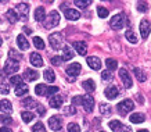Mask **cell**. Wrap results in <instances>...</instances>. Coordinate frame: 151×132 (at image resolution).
<instances>
[{
    "label": "cell",
    "instance_id": "28",
    "mask_svg": "<svg viewBox=\"0 0 151 132\" xmlns=\"http://www.w3.org/2000/svg\"><path fill=\"white\" fill-rule=\"evenodd\" d=\"M105 65H107L108 71H115L116 67H118V61L115 59H107L105 60Z\"/></svg>",
    "mask_w": 151,
    "mask_h": 132
},
{
    "label": "cell",
    "instance_id": "4",
    "mask_svg": "<svg viewBox=\"0 0 151 132\" xmlns=\"http://www.w3.org/2000/svg\"><path fill=\"white\" fill-rule=\"evenodd\" d=\"M81 104L83 106V109L86 113H92L93 107H94V99L90 95H83L81 96Z\"/></svg>",
    "mask_w": 151,
    "mask_h": 132
},
{
    "label": "cell",
    "instance_id": "8",
    "mask_svg": "<svg viewBox=\"0 0 151 132\" xmlns=\"http://www.w3.org/2000/svg\"><path fill=\"white\" fill-rule=\"evenodd\" d=\"M49 127L53 131H60L63 127V120L58 115H53L51 118H49Z\"/></svg>",
    "mask_w": 151,
    "mask_h": 132
},
{
    "label": "cell",
    "instance_id": "29",
    "mask_svg": "<svg viewBox=\"0 0 151 132\" xmlns=\"http://www.w3.org/2000/svg\"><path fill=\"white\" fill-rule=\"evenodd\" d=\"M43 77H45V79H46V81H49V82H54V79H55L54 71H53L51 68L45 70V73H43Z\"/></svg>",
    "mask_w": 151,
    "mask_h": 132
},
{
    "label": "cell",
    "instance_id": "27",
    "mask_svg": "<svg viewBox=\"0 0 151 132\" xmlns=\"http://www.w3.org/2000/svg\"><path fill=\"white\" fill-rule=\"evenodd\" d=\"M21 103H22V106L27 107V109H36L37 107V103L33 100L32 97H27V99H24Z\"/></svg>",
    "mask_w": 151,
    "mask_h": 132
},
{
    "label": "cell",
    "instance_id": "54",
    "mask_svg": "<svg viewBox=\"0 0 151 132\" xmlns=\"http://www.w3.org/2000/svg\"><path fill=\"white\" fill-rule=\"evenodd\" d=\"M72 103H81V97H73V100H72Z\"/></svg>",
    "mask_w": 151,
    "mask_h": 132
},
{
    "label": "cell",
    "instance_id": "12",
    "mask_svg": "<svg viewBox=\"0 0 151 132\" xmlns=\"http://www.w3.org/2000/svg\"><path fill=\"white\" fill-rule=\"evenodd\" d=\"M104 95H105V97H107V99H110V100H112V99H115V97H118L119 91H118V88H116V86H114V85H111V86L105 88Z\"/></svg>",
    "mask_w": 151,
    "mask_h": 132
},
{
    "label": "cell",
    "instance_id": "25",
    "mask_svg": "<svg viewBox=\"0 0 151 132\" xmlns=\"http://www.w3.org/2000/svg\"><path fill=\"white\" fill-rule=\"evenodd\" d=\"M28 93V85L27 83H19V85H17L15 86V95L17 96H24Z\"/></svg>",
    "mask_w": 151,
    "mask_h": 132
},
{
    "label": "cell",
    "instance_id": "30",
    "mask_svg": "<svg viewBox=\"0 0 151 132\" xmlns=\"http://www.w3.org/2000/svg\"><path fill=\"white\" fill-rule=\"evenodd\" d=\"M133 73H134V75H136V78H137V81L140 82H144L147 79V75L144 74V71L140 68H134L133 70Z\"/></svg>",
    "mask_w": 151,
    "mask_h": 132
},
{
    "label": "cell",
    "instance_id": "5",
    "mask_svg": "<svg viewBox=\"0 0 151 132\" xmlns=\"http://www.w3.org/2000/svg\"><path fill=\"white\" fill-rule=\"evenodd\" d=\"M81 71H82V65L79 63H71V65L67 67V74L71 78V81H75V78L81 74Z\"/></svg>",
    "mask_w": 151,
    "mask_h": 132
},
{
    "label": "cell",
    "instance_id": "45",
    "mask_svg": "<svg viewBox=\"0 0 151 132\" xmlns=\"http://www.w3.org/2000/svg\"><path fill=\"white\" fill-rule=\"evenodd\" d=\"M0 123L3 124H11L13 123V120L10 115H6V114H0Z\"/></svg>",
    "mask_w": 151,
    "mask_h": 132
},
{
    "label": "cell",
    "instance_id": "20",
    "mask_svg": "<svg viewBox=\"0 0 151 132\" xmlns=\"http://www.w3.org/2000/svg\"><path fill=\"white\" fill-rule=\"evenodd\" d=\"M17 43H18V47L21 50H28L29 49V42L27 41V38L24 35H18L17 36Z\"/></svg>",
    "mask_w": 151,
    "mask_h": 132
},
{
    "label": "cell",
    "instance_id": "31",
    "mask_svg": "<svg viewBox=\"0 0 151 132\" xmlns=\"http://www.w3.org/2000/svg\"><path fill=\"white\" fill-rule=\"evenodd\" d=\"M21 117H22V120H24V123H31L33 118H35V114L33 113H31V111H22L21 113Z\"/></svg>",
    "mask_w": 151,
    "mask_h": 132
},
{
    "label": "cell",
    "instance_id": "15",
    "mask_svg": "<svg viewBox=\"0 0 151 132\" xmlns=\"http://www.w3.org/2000/svg\"><path fill=\"white\" fill-rule=\"evenodd\" d=\"M65 18L71 20V21H76V20L81 18V13H79L78 10L67 9V10H65Z\"/></svg>",
    "mask_w": 151,
    "mask_h": 132
},
{
    "label": "cell",
    "instance_id": "51",
    "mask_svg": "<svg viewBox=\"0 0 151 132\" xmlns=\"http://www.w3.org/2000/svg\"><path fill=\"white\" fill-rule=\"evenodd\" d=\"M0 132H13V131H11L9 127H1L0 128Z\"/></svg>",
    "mask_w": 151,
    "mask_h": 132
},
{
    "label": "cell",
    "instance_id": "16",
    "mask_svg": "<svg viewBox=\"0 0 151 132\" xmlns=\"http://www.w3.org/2000/svg\"><path fill=\"white\" fill-rule=\"evenodd\" d=\"M17 11L19 13L21 18L25 20L28 17V13H29V6L27 3H19V4H17Z\"/></svg>",
    "mask_w": 151,
    "mask_h": 132
},
{
    "label": "cell",
    "instance_id": "10",
    "mask_svg": "<svg viewBox=\"0 0 151 132\" xmlns=\"http://www.w3.org/2000/svg\"><path fill=\"white\" fill-rule=\"evenodd\" d=\"M119 77H121L122 82H124L125 88H132V78H130V75L128 74L126 68H121V70H119Z\"/></svg>",
    "mask_w": 151,
    "mask_h": 132
},
{
    "label": "cell",
    "instance_id": "55",
    "mask_svg": "<svg viewBox=\"0 0 151 132\" xmlns=\"http://www.w3.org/2000/svg\"><path fill=\"white\" fill-rule=\"evenodd\" d=\"M137 132H148V129H139Z\"/></svg>",
    "mask_w": 151,
    "mask_h": 132
},
{
    "label": "cell",
    "instance_id": "37",
    "mask_svg": "<svg viewBox=\"0 0 151 132\" xmlns=\"http://www.w3.org/2000/svg\"><path fill=\"white\" fill-rule=\"evenodd\" d=\"M32 132H46V128H45V125H43L40 121H37V123L33 125Z\"/></svg>",
    "mask_w": 151,
    "mask_h": 132
},
{
    "label": "cell",
    "instance_id": "49",
    "mask_svg": "<svg viewBox=\"0 0 151 132\" xmlns=\"http://www.w3.org/2000/svg\"><path fill=\"white\" fill-rule=\"evenodd\" d=\"M9 86H7V85H6V83H3V82H0V92H1V93H3V95H7V93H9Z\"/></svg>",
    "mask_w": 151,
    "mask_h": 132
},
{
    "label": "cell",
    "instance_id": "47",
    "mask_svg": "<svg viewBox=\"0 0 151 132\" xmlns=\"http://www.w3.org/2000/svg\"><path fill=\"white\" fill-rule=\"evenodd\" d=\"M64 113L67 114V115H69V114H75L76 110H75L73 106H67V107H64Z\"/></svg>",
    "mask_w": 151,
    "mask_h": 132
},
{
    "label": "cell",
    "instance_id": "42",
    "mask_svg": "<svg viewBox=\"0 0 151 132\" xmlns=\"http://www.w3.org/2000/svg\"><path fill=\"white\" fill-rule=\"evenodd\" d=\"M101 78H103V81H111V79L114 78V75L111 74V71L107 70V71H103V73H101Z\"/></svg>",
    "mask_w": 151,
    "mask_h": 132
},
{
    "label": "cell",
    "instance_id": "53",
    "mask_svg": "<svg viewBox=\"0 0 151 132\" xmlns=\"http://www.w3.org/2000/svg\"><path fill=\"white\" fill-rule=\"evenodd\" d=\"M24 32H25V33H27V35H31V33H32V29H29V28H24Z\"/></svg>",
    "mask_w": 151,
    "mask_h": 132
},
{
    "label": "cell",
    "instance_id": "2",
    "mask_svg": "<svg viewBox=\"0 0 151 132\" xmlns=\"http://www.w3.org/2000/svg\"><path fill=\"white\" fill-rule=\"evenodd\" d=\"M133 109H134V103H133L130 99H125V100H122L121 103L116 104V111H118L119 114H122V115H126V114L130 113Z\"/></svg>",
    "mask_w": 151,
    "mask_h": 132
},
{
    "label": "cell",
    "instance_id": "50",
    "mask_svg": "<svg viewBox=\"0 0 151 132\" xmlns=\"http://www.w3.org/2000/svg\"><path fill=\"white\" fill-rule=\"evenodd\" d=\"M36 110H37V113H39V115H45V113H46V109H45L42 104H37Z\"/></svg>",
    "mask_w": 151,
    "mask_h": 132
},
{
    "label": "cell",
    "instance_id": "52",
    "mask_svg": "<svg viewBox=\"0 0 151 132\" xmlns=\"http://www.w3.org/2000/svg\"><path fill=\"white\" fill-rule=\"evenodd\" d=\"M119 132H132V129H130V127H122V129Z\"/></svg>",
    "mask_w": 151,
    "mask_h": 132
},
{
    "label": "cell",
    "instance_id": "41",
    "mask_svg": "<svg viewBox=\"0 0 151 132\" xmlns=\"http://www.w3.org/2000/svg\"><path fill=\"white\" fill-rule=\"evenodd\" d=\"M10 82L17 86L19 83H22V77H19V75H13V77H10Z\"/></svg>",
    "mask_w": 151,
    "mask_h": 132
},
{
    "label": "cell",
    "instance_id": "36",
    "mask_svg": "<svg viewBox=\"0 0 151 132\" xmlns=\"http://www.w3.org/2000/svg\"><path fill=\"white\" fill-rule=\"evenodd\" d=\"M33 45H35V47L36 49H39V50H43L45 49V42L42 41V38H33Z\"/></svg>",
    "mask_w": 151,
    "mask_h": 132
},
{
    "label": "cell",
    "instance_id": "9",
    "mask_svg": "<svg viewBox=\"0 0 151 132\" xmlns=\"http://www.w3.org/2000/svg\"><path fill=\"white\" fill-rule=\"evenodd\" d=\"M150 32H151V22L150 21H147V20H143L142 22H140V33H142L143 39L148 38Z\"/></svg>",
    "mask_w": 151,
    "mask_h": 132
},
{
    "label": "cell",
    "instance_id": "39",
    "mask_svg": "<svg viewBox=\"0 0 151 132\" xmlns=\"http://www.w3.org/2000/svg\"><path fill=\"white\" fill-rule=\"evenodd\" d=\"M97 14H99L100 18H107L108 17V10L100 6V7H97Z\"/></svg>",
    "mask_w": 151,
    "mask_h": 132
},
{
    "label": "cell",
    "instance_id": "26",
    "mask_svg": "<svg viewBox=\"0 0 151 132\" xmlns=\"http://www.w3.org/2000/svg\"><path fill=\"white\" fill-rule=\"evenodd\" d=\"M47 85H45V83H37L36 88H35V93H36L37 96H45L47 95Z\"/></svg>",
    "mask_w": 151,
    "mask_h": 132
},
{
    "label": "cell",
    "instance_id": "22",
    "mask_svg": "<svg viewBox=\"0 0 151 132\" xmlns=\"http://www.w3.org/2000/svg\"><path fill=\"white\" fill-rule=\"evenodd\" d=\"M6 18L9 20L10 24H15L18 21V14L15 13L14 9H10V10H7V13H6Z\"/></svg>",
    "mask_w": 151,
    "mask_h": 132
},
{
    "label": "cell",
    "instance_id": "14",
    "mask_svg": "<svg viewBox=\"0 0 151 132\" xmlns=\"http://www.w3.org/2000/svg\"><path fill=\"white\" fill-rule=\"evenodd\" d=\"M24 78H25L27 81H36L37 78H39V73L32 68H27L24 71Z\"/></svg>",
    "mask_w": 151,
    "mask_h": 132
},
{
    "label": "cell",
    "instance_id": "56",
    "mask_svg": "<svg viewBox=\"0 0 151 132\" xmlns=\"http://www.w3.org/2000/svg\"><path fill=\"white\" fill-rule=\"evenodd\" d=\"M3 45V41H1V38H0V46Z\"/></svg>",
    "mask_w": 151,
    "mask_h": 132
},
{
    "label": "cell",
    "instance_id": "13",
    "mask_svg": "<svg viewBox=\"0 0 151 132\" xmlns=\"http://www.w3.org/2000/svg\"><path fill=\"white\" fill-rule=\"evenodd\" d=\"M73 49H75V51H78V54L81 56H85L87 53V45L85 43V42H73Z\"/></svg>",
    "mask_w": 151,
    "mask_h": 132
},
{
    "label": "cell",
    "instance_id": "19",
    "mask_svg": "<svg viewBox=\"0 0 151 132\" xmlns=\"http://www.w3.org/2000/svg\"><path fill=\"white\" fill-rule=\"evenodd\" d=\"M0 111L1 113H11L13 111V106L10 103L7 99H3V100H0Z\"/></svg>",
    "mask_w": 151,
    "mask_h": 132
},
{
    "label": "cell",
    "instance_id": "1",
    "mask_svg": "<svg viewBox=\"0 0 151 132\" xmlns=\"http://www.w3.org/2000/svg\"><path fill=\"white\" fill-rule=\"evenodd\" d=\"M60 24V14L57 11H50L49 15L46 17V20L43 21V27L46 29H50V28H54Z\"/></svg>",
    "mask_w": 151,
    "mask_h": 132
},
{
    "label": "cell",
    "instance_id": "24",
    "mask_svg": "<svg viewBox=\"0 0 151 132\" xmlns=\"http://www.w3.org/2000/svg\"><path fill=\"white\" fill-rule=\"evenodd\" d=\"M82 88L86 92H93L94 89H96V83H94L93 79H86V81L82 82Z\"/></svg>",
    "mask_w": 151,
    "mask_h": 132
},
{
    "label": "cell",
    "instance_id": "57",
    "mask_svg": "<svg viewBox=\"0 0 151 132\" xmlns=\"http://www.w3.org/2000/svg\"><path fill=\"white\" fill-rule=\"evenodd\" d=\"M101 132H104V131H101Z\"/></svg>",
    "mask_w": 151,
    "mask_h": 132
},
{
    "label": "cell",
    "instance_id": "40",
    "mask_svg": "<svg viewBox=\"0 0 151 132\" xmlns=\"http://www.w3.org/2000/svg\"><path fill=\"white\" fill-rule=\"evenodd\" d=\"M75 4L78 7H81V9H85V7L92 4V1L90 0H75Z\"/></svg>",
    "mask_w": 151,
    "mask_h": 132
},
{
    "label": "cell",
    "instance_id": "33",
    "mask_svg": "<svg viewBox=\"0 0 151 132\" xmlns=\"http://www.w3.org/2000/svg\"><path fill=\"white\" fill-rule=\"evenodd\" d=\"M71 59H73V53L69 46H65L64 51H63V60H71Z\"/></svg>",
    "mask_w": 151,
    "mask_h": 132
},
{
    "label": "cell",
    "instance_id": "34",
    "mask_svg": "<svg viewBox=\"0 0 151 132\" xmlns=\"http://www.w3.org/2000/svg\"><path fill=\"white\" fill-rule=\"evenodd\" d=\"M125 36H126V39H128L130 43H137V36L133 33L132 29H128V31H126V33H125Z\"/></svg>",
    "mask_w": 151,
    "mask_h": 132
},
{
    "label": "cell",
    "instance_id": "32",
    "mask_svg": "<svg viewBox=\"0 0 151 132\" xmlns=\"http://www.w3.org/2000/svg\"><path fill=\"white\" fill-rule=\"evenodd\" d=\"M108 127H110L112 131H118L119 132L121 129H122V127H124V125L119 123L118 120H114V121H110V123H108Z\"/></svg>",
    "mask_w": 151,
    "mask_h": 132
},
{
    "label": "cell",
    "instance_id": "18",
    "mask_svg": "<svg viewBox=\"0 0 151 132\" xmlns=\"http://www.w3.org/2000/svg\"><path fill=\"white\" fill-rule=\"evenodd\" d=\"M49 104L53 109H60L63 106V97H60V96H51L50 99H49Z\"/></svg>",
    "mask_w": 151,
    "mask_h": 132
},
{
    "label": "cell",
    "instance_id": "11",
    "mask_svg": "<svg viewBox=\"0 0 151 132\" xmlns=\"http://www.w3.org/2000/svg\"><path fill=\"white\" fill-rule=\"evenodd\" d=\"M87 65L90 67L92 70H94V71H97V70L101 68V61L99 57H96V56H90V57H87Z\"/></svg>",
    "mask_w": 151,
    "mask_h": 132
},
{
    "label": "cell",
    "instance_id": "17",
    "mask_svg": "<svg viewBox=\"0 0 151 132\" xmlns=\"http://www.w3.org/2000/svg\"><path fill=\"white\" fill-rule=\"evenodd\" d=\"M35 20L37 22H43L46 20V10H45V7H37L35 10Z\"/></svg>",
    "mask_w": 151,
    "mask_h": 132
},
{
    "label": "cell",
    "instance_id": "38",
    "mask_svg": "<svg viewBox=\"0 0 151 132\" xmlns=\"http://www.w3.org/2000/svg\"><path fill=\"white\" fill-rule=\"evenodd\" d=\"M100 111H101V114L108 115V114L111 113V106L110 104H105V103H101V104H100Z\"/></svg>",
    "mask_w": 151,
    "mask_h": 132
},
{
    "label": "cell",
    "instance_id": "43",
    "mask_svg": "<svg viewBox=\"0 0 151 132\" xmlns=\"http://www.w3.org/2000/svg\"><path fill=\"white\" fill-rule=\"evenodd\" d=\"M136 7H137V10L139 11H142V13H146L147 10H148V4L144 3V1H139L137 4H136Z\"/></svg>",
    "mask_w": 151,
    "mask_h": 132
},
{
    "label": "cell",
    "instance_id": "21",
    "mask_svg": "<svg viewBox=\"0 0 151 132\" xmlns=\"http://www.w3.org/2000/svg\"><path fill=\"white\" fill-rule=\"evenodd\" d=\"M31 64H32L33 67H42V65H43L42 56L37 54V53H32V54H31Z\"/></svg>",
    "mask_w": 151,
    "mask_h": 132
},
{
    "label": "cell",
    "instance_id": "44",
    "mask_svg": "<svg viewBox=\"0 0 151 132\" xmlns=\"http://www.w3.org/2000/svg\"><path fill=\"white\" fill-rule=\"evenodd\" d=\"M68 132H81V127H79L78 124L71 123V124H68Z\"/></svg>",
    "mask_w": 151,
    "mask_h": 132
},
{
    "label": "cell",
    "instance_id": "7",
    "mask_svg": "<svg viewBox=\"0 0 151 132\" xmlns=\"http://www.w3.org/2000/svg\"><path fill=\"white\" fill-rule=\"evenodd\" d=\"M19 70V64L18 61H14V60H7L4 64V73L6 74H15Z\"/></svg>",
    "mask_w": 151,
    "mask_h": 132
},
{
    "label": "cell",
    "instance_id": "48",
    "mask_svg": "<svg viewBox=\"0 0 151 132\" xmlns=\"http://www.w3.org/2000/svg\"><path fill=\"white\" fill-rule=\"evenodd\" d=\"M58 92V88L57 86H49V89H47V96H53L55 95Z\"/></svg>",
    "mask_w": 151,
    "mask_h": 132
},
{
    "label": "cell",
    "instance_id": "35",
    "mask_svg": "<svg viewBox=\"0 0 151 132\" xmlns=\"http://www.w3.org/2000/svg\"><path fill=\"white\" fill-rule=\"evenodd\" d=\"M9 57H10V60H14V61H18V60L22 59V56L19 54V53H17L14 49H10L9 50Z\"/></svg>",
    "mask_w": 151,
    "mask_h": 132
},
{
    "label": "cell",
    "instance_id": "3",
    "mask_svg": "<svg viewBox=\"0 0 151 132\" xmlns=\"http://www.w3.org/2000/svg\"><path fill=\"white\" fill-rule=\"evenodd\" d=\"M63 42H64V38H63V35L60 32H54V33H51L49 36V43H50V46L54 50H60L63 47Z\"/></svg>",
    "mask_w": 151,
    "mask_h": 132
},
{
    "label": "cell",
    "instance_id": "6",
    "mask_svg": "<svg viewBox=\"0 0 151 132\" xmlns=\"http://www.w3.org/2000/svg\"><path fill=\"white\" fill-rule=\"evenodd\" d=\"M110 25H111V28H114V29H121V28H124V25H125V15L122 13L114 15V17L111 18V21H110Z\"/></svg>",
    "mask_w": 151,
    "mask_h": 132
},
{
    "label": "cell",
    "instance_id": "23",
    "mask_svg": "<svg viewBox=\"0 0 151 132\" xmlns=\"http://www.w3.org/2000/svg\"><path fill=\"white\" fill-rule=\"evenodd\" d=\"M146 121V115L142 113H134L130 115V123L133 124H142Z\"/></svg>",
    "mask_w": 151,
    "mask_h": 132
},
{
    "label": "cell",
    "instance_id": "46",
    "mask_svg": "<svg viewBox=\"0 0 151 132\" xmlns=\"http://www.w3.org/2000/svg\"><path fill=\"white\" fill-rule=\"evenodd\" d=\"M51 64H54V65H61L63 64V57H60V56H54V57H51Z\"/></svg>",
    "mask_w": 151,
    "mask_h": 132
}]
</instances>
